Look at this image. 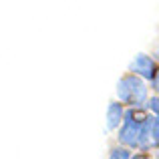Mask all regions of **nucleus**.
Masks as SVG:
<instances>
[{"instance_id":"obj_1","label":"nucleus","mask_w":159,"mask_h":159,"mask_svg":"<svg viewBox=\"0 0 159 159\" xmlns=\"http://www.w3.org/2000/svg\"><path fill=\"white\" fill-rule=\"evenodd\" d=\"M117 99L123 105H129L135 111H141V109L147 107L149 103V87L145 85V81L137 75H125V77L119 79L117 83Z\"/></svg>"},{"instance_id":"obj_2","label":"nucleus","mask_w":159,"mask_h":159,"mask_svg":"<svg viewBox=\"0 0 159 159\" xmlns=\"http://www.w3.org/2000/svg\"><path fill=\"white\" fill-rule=\"evenodd\" d=\"M129 73L131 75H137V77H141L145 81H153V77H155L157 73V62L153 57H149V54L145 52H139L135 54V58L131 61V65H129Z\"/></svg>"},{"instance_id":"obj_3","label":"nucleus","mask_w":159,"mask_h":159,"mask_svg":"<svg viewBox=\"0 0 159 159\" xmlns=\"http://www.w3.org/2000/svg\"><path fill=\"white\" fill-rule=\"evenodd\" d=\"M125 113H127V111H125L123 103H119V101L109 103V107H107V119H105L109 131L121 129V125H123V121H125Z\"/></svg>"},{"instance_id":"obj_4","label":"nucleus","mask_w":159,"mask_h":159,"mask_svg":"<svg viewBox=\"0 0 159 159\" xmlns=\"http://www.w3.org/2000/svg\"><path fill=\"white\" fill-rule=\"evenodd\" d=\"M131 151H129L127 147H123V145H117V147H113L111 151H109V157L107 159H131Z\"/></svg>"},{"instance_id":"obj_5","label":"nucleus","mask_w":159,"mask_h":159,"mask_svg":"<svg viewBox=\"0 0 159 159\" xmlns=\"http://www.w3.org/2000/svg\"><path fill=\"white\" fill-rule=\"evenodd\" d=\"M151 143L159 147V117H151Z\"/></svg>"},{"instance_id":"obj_6","label":"nucleus","mask_w":159,"mask_h":159,"mask_svg":"<svg viewBox=\"0 0 159 159\" xmlns=\"http://www.w3.org/2000/svg\"><path fill=\"white\" fill-rule=\"evenodd\" d=\"M147 109H149V111H151L155 117H159V95H153V97L149 99Z\"/></svg>"},{"instance_id":"obj_7","label":"nucleus","mask_w":159,"mask_h":159,"mask_svg":"<svg viewBox=\"0 0 159 159\" xmlns=\"http://www.w3.org/2000/svg\"><path fill=\"white\" fill-rule=\"evenodd\" d=\"M151 89H153V91H155V93L159 95V69H157L155 77H153V81H151Z\"/></svg>"},{"instance_id":"obj_8","label":"nucleus","mask_w":159,"mask_h":159,"mask_svg":"<svg viewBox=\"0 0 159 159\" xmlns=\"http://www.w3.org/2000/svg\"><path fill=\"white\" fill-rule=\"evenodd\" d=\"M131 159H151V157H149L147 153H135V155H133Z\"/></svg>"},{"instance_id":"obj_9","label":"nucleus","mask_w":159,"mask_h":159,"mask_svg":"<svg viewBox=\"0 0 159 159\" xmlns=\"http://www.w3.org/2000/svg\"><path fill=\"white\" fill-rule=\"evenodd\" d=\"M153 58H155V62H159V44H157V48H155V52H153Z\"/></svg>"}]
</instances>
